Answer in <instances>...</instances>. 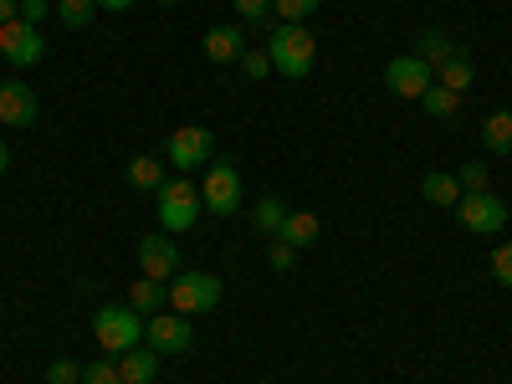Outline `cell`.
I'll use <instances>...</instances> for the list:
<instances>
[{
    "mask_svg": "<svg viewBox=\"0 0 512 384\" xmlns=\"http://www.w3.org/2000/svg\"><path fill=\"white\" fill-rule=\"evenodd\" d=\"M482 144H487V154H507V149H512V108L487 113V123H482Z\"/></svg>",
    "mask_w": 512,
    "mask_h": 384,
    "instance_id": "cell-19",
    "label": "cell"
},
{
    "mask_svg": "<svg viewBox=\"0 0 512 384\" xmlns=\"http://www.w3.org/2000/svg\"><path fill=\"white\" fill-rule=\"evenodd\" d=\"M164 159L175 164V169H200V164L216 159V134H210L205 123H185V128H175V134H169Z\"/></svg>",
    "mask_w": 512,
    "mask_h": 384,
    "instance_id": "cell-6",
    "label": "cell"
},
{
    "mask_svg": "<svg viewBox=\"0 0 512 384\" xmlns=\"http://www.w3.org/2000/svg\"><path fill=\"white\" fill-rule=\"evenodd\" d=\"M236 16L241 26H256V31H272V0H236Z\"/></svg>",
    "mask_w": 512,
    "mask_h": 384,
    "instance_id": "cell-26",
    "label": "cell"
},
{
    "mask_svg": "<svg viewBox=\"0 0 512 384\" xmlns=\"http://www.w3.org/2000/svg\"><path fill=\"white\" fill-rule=\"evenodd\" d=\"M123 180L134 185L139 195H159V185H164V159H159V154H134V159H128V169H123Z\"/></svg>",
    "mask_w": 512,
    "mask_h": 384,
    "instance_id": "cell-16",
    "label": "cell"
},
{
    "mask_svg": "<svg viewBox=\"0 0 512 384\" xmlns=\"http://www.w3.org/2000/svg\"><path fill=\"white\" fill-rule=\"evenodd\" d=\"M241 72H246V77H267V72H272V57H267V47L241 52Z\"/></svg>",
    "mask_w": 512,
    "mask_h": 384,
    "instance_id": "cell-30",
    "label": "cell"
},
{
    "mask_svg": "<svg viewBox=\"0 0 512 384\" xmlns=\"http://www.w3.org/2000/svg\"><path fill=\"white\" fill-rule=\"evenodd\" d=\"M267 57H272V72L292 77V82H303L318 62V41L303 21H277L272 36H267Z\"/></svg>",
    "mask_w": 512,
    "mask_h": 384,
    "instance_id": "cell-1",
    "label": "cell"
},
{
    "mask_svg": "<svg viewBox=\"0 0 512 384\" xmlns=\"http://www.w3.org/2000/svg\"><path fill=\"white\" fill-rule=\"evenodd\" d=\"M436 82H441V88H451V93H461L466 98V88H472V57H466V52H456L441 72H436Z\"/></svg>",
    "mask_w": 512,
    "mask_h": 384,
    "instance_id": "cell-21",
    "label": "cell"
},
{
    "mask_svg": "<svg viewBox=\"0 0 512 384\" xmlns=\"http://www.w3.org/2000/svg\"><path fill=\"white\" fill-rule=\"evenodd\" d=\"M93 338H98V349L103 354H128V349H139L144 344V318L128 308V303H118V308H98L93 313Z\"/></svg>",
    "mask_w": 512,
    "mask_h": 384,
    "instance_id": "cell-2",
    "label": "cell"
},
{
    "mask_svg": "<svg viewBox=\"0 0 512 384\" xmlns=\"http://www.w3.org/2000/svg\"><path fill=\"white\" fill-rule=\"evenodd\" d=\"M36 113H41V103H36V93L26 88V82H0V123L6 128H31L36 123Z\"/></svg>",
    "mask_w": 512,
    "mask_h": 384,
    "instance_id": "cell-12",
    "label": "cell"
},
{
    "mask_svg": "<svg viewBox=\"0 0 512 384\" xmlns=\"http://www.w3.org/2000/svg\"><path fill=\"white\" fill-rule=\"evenodd\" d=\"M128 308H134L139 318H154L169 308V282H154V277H134V287H128Z\"/></svg>",
    "mask_w": 512,
    "mask_h": 384,
    "instance_id": "cell-15",
    "label": "cell"
},
{
    "mask_svg": "<svg viewBox=\"0 0 512 384\" xmlns=\"http://www.w3.org/2000/svg\"><path fill=\"white\" fill-rule=\"evenodd\" d=\"M282 221H287V205H282L277 195H262V200H256V231H262V236H277Z\"/></svg>",
    "mask_w": 512,
    "mask_h": 384,
    "instance_id": "cell-24",
    "label": "cell"
},
{
    "mask_svg": "<svg viewBox=\"0 0 512 384\" xmlns=\"http://www.w3.org/2000/svg\"><path fill=\"white\" fill-rule=\"evenodd\" d=\"M241 52H246V26H210L205 31V57L210 62H241Z\"/></svg>",
    "mask_w": 512,
    "mask_h": 384,
    "instance_id": "cell-14",
    "label": "cell"
},
{
    "mask_svg": "<svg viewBox=\"0 0 512 384\" xmlns=\"http://www.w3.org/2000/svg\"><path fill=\"white\" fill-rule=\"evenodd\" d=\"M431 82H436V72L425 67L420 57H395L390 67H384V88H390L395 98H410V103H420Z\"/></svg>",
    "mask_w": 512,
    "mask_h": 384,
    "instance_id": "cell-10",
    "label": "cell"
},
{
    "mask_svg": "<svg viewBox=\"0 0 512 384\" xmlns=\"http://www.w3.org/2000/svg\"><path fill=\"white\" fill-rule=\"evenodd\" d=\"M410 57H420L431 72H441V67L456 57V41H451L441 26H425V31H415V52H410Z\"/></svg>",
    "mask_w": 512,
    "mask_h": 384,
    "instance_id": "cell-13",
    "label": "cell"
},
{
    "mask_svg": "<svg viewBox=\"0 0 512 384\" xmlns=\"http://www.w3.org/2000/svg\"><path fill=\"white\" fill-rule=\"evenodd\" d=\"M420 195L431 205H456L461 185H456V175H446V169H431V175H420Z\"/></svg>",
    "mask_w": 512,
    "mask_h": 384,
    "instance_id": "cell-20",
    "label": "cell"
},
{
    "mask_svg": "<svg viewBox=\"0 0 512 384\" xmlns=\"http://www.w3.org/2000/svg\"><path fill=\"white\" fill-rule=\"evenodd\" d=\"M82 384H123L118 379V359H93L88 369H82Z\"/></svg>",
    "mask_w": 512,
    "mask_h": 384,
    "instance_id": "cell-28",
    "label": "cell"
},
{
    "mask_svg": "<svg viewBox=\"0 0 512 384\" xmlns=\"http://www.w3.org/2000/svg\"><path fill=\"white\" fill-rule=\"evenodd\" d=\"M144 344L164 359V354H185L195 344V333H190V318L175 313V308H164L154 318H144Z\"/></svg>",
    "mask_w": 512,
    "mask_h": 384,
    "instance_id": "cell-7",
    "label": "cell"
},
{
    "mask_svg": "<svg viewBox=\"0 0 512 384\" xmlns=\"http://www.w3.org/2000/svg\"><path fill=\"white\" fill-rule=\"evenodd\" d=\"M11 169V149H6V139H0V175Z\"/></svg>",
    "mask_w": 512,
    "mask_h": 384,
    "instance_id": "cell-36",
    "label": "cell"
},
{
    "mask_svg": "<svg viewBox=\"0 0 512 384\" xmlns=\"http://www.w3.org/2000/svg\"><path fill=\"white\" fill-rule=\"evenodd\" d=\"M221 297H226V287H221V277H210V272H180L175 282H169V308L185 313V318L216 313Z\"/></svg>",
    "mask_w": 512,
    "mask_h": 384,
    "instance_id": "cell-4",
    "label": "cell"
},
{
    "mask_svg": "<svg viewBox=\"0 0 512 384\" xmlns=\"http://www.w3.org/2000/svg\"><path fill=\"white\" fill-rule=\"evenodd\" d=\"M492 272H497L502 287H512V241H502V246L492 251Z\"/></svg>",
    "mask_w": 512,
    "mask_h": 384,
    "instance_id": "cell-32",
    "label": "cell"
},
{
    "mask_svg": "<svg viewBox=\"0 0 512 384\" xmlns=\"http://www.w3.org/2000/svg\"><path fill=\"white\" fill-rule=\"evenodd\" d=\"M456 210H461V226H466V231H477V236H502V226H507V200L492 195V190H482V195H461Z\"/></svg>",
    "mask_w": 512,
    "mask_h": 384,
    "instance_id": "cell-8",
    "label": "cell"
},
{
    "mask_svg": "<svg viewBox=\"0 0 512 384\" xmlns=\"http://www.w3.org/2000/svg\"><path fill=\"white\" fill-rule=\"evenodd\" d=\"M93 0H57V21L67 26V31H88L93 26Z\"/></svg>",
    "mask_w": 512,
    "mask_h": 384,
    "instance_id": "cell-23",
    "label": "cell"
},
{
    "mask_svg": "<svg viewBox=\"0 0 512 384\" xmlns=\"http://www.w3.org/2000/svg\"><path fill=\"white\" fill-rule=\"evenodd\" d=\"M154 374H159V354H154L149 344L118 354V379H123V384H154Z\"/></svg>",
    "mask_w": 512,
    "mask_h": 384,
    "instance_id": "cell-17",
    "label": "cell"
},
{
    "mask_svg": "<svg viewBox=\"0 0 512 384\" xmlns=\"http://www.w3.org/2000/svg\"><path fill=\"white\" fill-rule=\"evenodd\" d=\"M272 11H277V21H308L318 11V0H272Z\"/></svg>",
    "mask_w": 512,
    "mask_h": 384,
    "instance_id": "cell-27",
    "label": "cell"
},
{
    "mask_svg": "<svg viewBox=\"0 0 512 384\" xmlns=\"http://www.w3.org/2000/svg\"><path fill=\"white\" fill-rule=\"evenodd\" d=\"M267 262H272V272H292V262H297V246H287V241H277V236H272Z\"/></svg>",
    "mask_w": 512,
    "mask_h": 384,
    "instance_id": "cell-31",
    "label": "cell"
},
{
    "mask_svg": "<svg viewBox=\"0 0 512 384\" xmlns=\"http://www.w3.org/2000/svg\"><path fill=\"white\" fill-rule=\"evenodd\" d=\"M47 11H52L47 0H21V21L26 26H41V21H47Z\"/></svg>",
    "mask_w": 512,
    "mask_h": 384,
    "instance_id": "cell-33",
    "label": "cell"
},
{
    "mask_svg": "<svg viewBox=\"0 0 512 384\" xmlns=\"http://www.w3.org/2000/svg\"><path fill=\"white\" fill-rule=\"evenodd\" d=\"M93 6H98V11H113V16H118V11H128V6H134V0H93Z\"/></svg>",
    "mask_w": 512,
    "mask_h": 384,
    "instance_id": "cell-35",
    "label": "cell"
},
{
    "mask_svg": "<svg viewBox=\"0 0 512 384\" xmlns=\"http://www.w3.org/2000/svg\"><path fill=\"white\" fill-rule=\"evenodd\" d=\"M159 6H175V0H159Z\"/></svg>",
    "mask_w": 512,
    "mask_h": 384,
    "instance_id": "cell-37",
    "label": "cell"
},
{
    "mask_svg": "<svg viewBox=\"0 0 512 384\" xmlns=\"http://www.w3.org/2000/svg\"><path fill=\"white\" fill-rule=\"evenodd\" d=\"M47 384H82V369L72 359H52L47 364Z\"/></svg>",
    "mask_w": 512,
    "mask_h": 384,
    "instance_id": "cell-29",
    "label": "cell"
},
{
    "mask_svg": "<svg viewBox=\"0 0 512 384\" xmlns=\"http://www.w3.org/2000/svg\"><path fill=\"white\" fill-rule=\"evenodd\" d=\"M200 200H205V210H216V216H236L241 210V169L226 164V159H210L205 180H200Z\"/></svg>",
    "mask_w": 512,
    "mask_h": 384,
    "instance_id": "cell-5",
    "label": "cell"
},
{
    "mask_svg": "<svg viewBox=\"0 0 512 384\" xmlns=\"http://www.w3.org/2000/svg\"><path fill=\"white\" fill-rule=\"evenodd\" d=\"M21 21V0H0V26H11Z\"/></svg>",
    "mask_w": 512,
    "mask_h": 384,
    "instance_id": "cell-34",
    "label": "cell"
},
{
    "mask_svg": "<svg viewBox=\"0 0 512 384\" xmlns=\"http://www.w3.org/2000/svg\"><path fill=\"white\" fill-rule=\"evenodd\" d=\"M318 231H323V221L313 216V210H287V221H282V231H277V241H287V246H313L318 241Z\"/></svg>",
    "mask_w": 512,
    "mask_h": 384,
    "instance_id": "cell-18",
    "label": "cell"
},
{
    "mask_svg": "<svg viewBox=\"0 0 512 384\" xmlns=\"http://www.w3.org/2000/svg\"><path fill=\"white\" fill-rule=\"evenodd\" d=\"M420 108L431 113V118H456L461 93H451V88H441V82H431V88H425V98H420Z\"/></svg>",
    "mask_w": 512,
    "mask_h": 384,
    "instance_id": "cell-22",
    "label": "cell"
},
{
    "mask_svg": "<svg viewBox=\"0 0 512 384\" xmlns=\"http://www.w3.org/2000/svg\"><path fill=\"white\" fill-rule=\"evenodd\" d=\"M139 277L175 282L180 277V246L169 241V236H144L139 241Z\"/></svg>",
    "mask_w": 512,
    "mask_h": 384,
    "instance_id": "cell-11",
    "label": "cell"
},
{
    "mask_svg": "<svg viewBox=\"0 0 512 384\" xmlns=\"http://www.w3.org/2000/svg\"><path fill=\"white\" fill-rule=\"evenodd\" d=\"M456 185H461V195H482V190H492L487 159H466V164H461V175H456Z\"/></svg>",
    "mask_w": 512,
    "mask_h": 384,
    "instance_id": "cell-25",
    "label": "cell"
},
{
    "mask_svg": "<svg viewBox=\"0 0 512 384\" xmlns=\"http://www.w3.org/2000/svg\"><path fill=\"white\" fill-rule=\"evenodd\" d=\"M0 57H6L11 67H36L41 57H47V36H41V26L11 21V26H0Z\"/></svg>",
    "mask_w": 512,
    "mask_h": 384,
    "instance_id": "cell-9",
    "label": "cell"
},
{
    "mask_svg": "<svg viewBox=\"0 0 512 384\" xmlns=\"http://www.w3.org/2000/svg\"><path fill=\"white\" fill-rule=\"evenodd\" d=\"M200 210H205L200 185H190V180H164V185H159V231H164V236L190 231V226L200 221Z\"/></svg>",
    "mask_w": 512,
    "mask_h": 384,
    "instance_id": "cell-3",
    "label": "cell"
}]
</instances>
